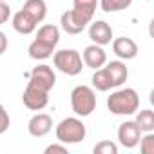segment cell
I'll list each match as a JSON object with an SVG mask.
<instances>
[{"label": "cell", "instance_id": "cell-1", "mask_svg": "<svg viewBox=\"0 0 154 154\" xmlns=\"http://www.w3.org/2000/svg\"><path fill=\"white\" fill-rule=\"evenodd\" d=\"M107 109L116 116H131L140 109V96L132 87L118 89L107 98Z\"/></svg>", "mask_w": 154, "mask_h": 154}, {"label": "cell", "instance_id": "cell-2", "mask_svg": "<svg viewBox=\"0 0 154 154\" xmlns=\"http://www.w3.org/2000/svg\"><path fill=\"white\" fill-rule=\"evenodd\" d=\"M71 109L78 118L91 116L96 109V93L89 85H76L71 91Z\"/></svg>", "mask_w": 154, "mask_h": 154}, {"label": "cell", "instance_id": "cell-3", "mask_svg": "<svg viewBox=\"0 0 154 154\" xmlns=\"http://www.w3.org/2000/svg\"><path fill=\"white\" fill-rule=\"evenodd\" d=\"M85 136H87V129H85L84 122L78 116L63 118L56 125V140L60 143H65V145L80 143V141L85 140Z\"/></svg>", "mask_w": 154, "mask_h": 154}, {"label": "cell", "instance_id": "cell-4", "mask_svg": "<svg viewBox=\"0 0 154 154\" xmlns=\"http://www.w3.org/2000/svg\"><path fill=\"white\" fill-rule=\"evenodd\" d=\"M53 63L60 72H63L67 76H78L82 72V69L85 67L84 60H82V54L74 49L54 51L53 53Z\"/></svg>", "mask_w": 154, "mask_h": 154}, {"label": "cell", "instance_id": "cell-5", "mask_svg": "<svg viewBox=\"0 0 154 154\" xmlns=\"http://www.w3.org/2000/svg\"><path fill=\"white\" fill-rule=\"evenodd\" d=\"M29 84L49 93L56 84V74H54L53 67L47 63H40V65L33 67V71L29 72Z\"/></svg>", "mask_w": 154, "mask_h": 154}, {"label": "cell", "instance_id": "cell-6", "mask_svg": "<svg viewBox=\"0 0 154 154\" xmlns=\"http://www.w3.org/2000/svg\"><path fill=\"white\" fill-rule=\"evenodd\" d=\"M22 102L29 111H42L49 103V93L27 82V85L22 93Z\"/></svg>", "mask_w": 154, "mask_h": 154}, {"label": "cell", "instance_id": "cell-7", "mask_svg": "<svg viewBox=\"0 0 154 154\" xmlns=\"http://www.w3.org/2000/svg\"><path fill=\"white\" fill-rule=\"evenodd\" d=\"M91 22H93V20H89L87 17L80 15L78 11H74V9H69V11L62 13V17H60L62 29H63L67 35H80L82 31H85V27H87Z\"/></svg>", "mask_w": 154, "mask_h": 154}, {"label": "cell", "instance_id": "cell-8", "mask_svg": "<svg viewBox=\"0 0 154 154\" xmlns=\"http://www.w3.org/2000/svg\"><path fill=\"white\" fill-rule=\"evenodd\" d=\"M141 129L138 127V123L134 120H129V122H123L120 127H118V141L122 147L125 149H134L141 138Z\"/></svg>", "mask_w": 154, "mask_h": 154}, {"label": "cell", "instance_id": "cell-9", "mask_svg": "<svg viewBox=\"0 0 154 154\" xmlns=\"http://www.w3.org/2000/svg\"><path fill=\"white\" fill-rule=\"evenodd\" d=\"M112 53L123 62L132 60V58L138 56V44L132 38H129V36L112 38Z\"/></svg>", "mask_w": 154, "mask_h": 154}, {"label": "cell", "instance_id": "cell-10", "mask_svg": "<svg viewBox=\"0 0 154 154\" xmlns=\"http://www.w3.org/2000/svg\"><path fill=\"white\" fill-rule=\"evenodd\" d=\"M51 129H53V118L47 112H36L27 123V131L33 138H44L51 132Z\"/></svg>", "mask_w": 154, "mask_h": 154}, {"label": "cell", "instance_id": "cell-11", "mask_svg": "<svg viewBox=\"0 0 154 154\" xmlns=\"http://www.w3.org/2000/svg\"><path fill=\"white\" fill-rule=\"evenodd\" d=\"M82 60H84V65L91 67V69H100L105 65L107 62V53L102 45L98 44H91L84 49L82 53Z\"/></svg>", "mask_w": 154, "mask_h": 154}, {"label": "cell", "instance_id": "cell-12", "mask_svg": "<svg viewBox=\"0 0 154 154\" xmlns=\"http://www.w3.org/2000/svg\"><path fill=\"white\" fill-rule=\"evenodd\" d=\"M89 38L93 40V44L103 47L112 42V27L105 20H96L89 26Z\"/></svg>", "mask_w": 154, "mask_h": 154}, {"label": "cell", "instance_id": "cell-13", "mask_svg": "<svg viewBox=\"0 0 154 154\" xmlns=\"http://www.w3.org/2000/svg\"><path fill=\"white\" fill-rule=\"evenodd\" d=\"M103 69H105L107 74H109V78H111V82H112V87L123 85V84L127 82V78H129V69H127V65H125L123 60L105 62Z\"/></svg>", "mask_w": 154, "mask_h": 154}, {"label": "cell", "instance_id": "cell-14", "mask_svg": "<svg viewBox=\"0 0 154 154\" xmlns=\"http://www.w3.org/2000/svg\"><path fill=\"white\" fill-rule=\"evenodd\" d=\"M36 26L38 24L24 9H20V11H17L13 15V29L17 33H20V35H31V33H35L36 31Z\"/></svg>", "mask_w": 154, "mask_h": 154}, {"label": "cell", "instance_id": "cell-15", "mask_svg": "<svg viewBox=\"0 0 154 154\" xmlns=\"http://www.w3.org/2000/svg\"><path fill=\"white\" fill-rule=\"evenodd\" d=\"M22 9H24L36 24L44 22L45 17H47V4H45V0H26Z\"/></svg>", "mask_w": 154, "mask_h": 154}, {"label": "cell", "instance_id": "cell-16", "mask_svg": "<svg viewBox=\"0 0 154 154\" xmlns=\"http://www.w3.org/2000/svg\"><path fill=\"white\" fill-rule=\"evenodd\" d=\"M54 49H56V47H53V45H49V44L38 40V38H35V40L29 44L27 53H29V56H31L33 60H45V58L53 56Z\"/></svg>", "mask_w": 154, "mask_h": 154}, {"label": "cell", "instance_id": "cell-17", "mask_svg": "<svg viewBox=\"0 0 154 154\" xmlns=\"http://www.w3.org/2000/svg\"><path fill=\"white\" fill-rule=\"evenodd\" d=\"M36 38L49 44V45H53V47H56L58 42H60V29L56 26H53V24H45L36 31Z\"/></svg>", "mask_w": 154, "mask_h": 154}, {"label": "cell", "instance_id": "cell-18", "mask_svg": "<svg viewBox=\"0 0 154 154\" xmlns=\"http://www.w3.org/2000/svg\"><path fill=\"white\" fill-rule=\"evenodd\" d=\"M91 82H93V89H96V91H100V93H107V91L114 89V87H112V82H111V78H109V74H107V71H105L103 67L94 69V74H93Z\"/></svg>", "mask_w": 154, "mask_h": 154}, {"label": "cell", "instance_id": "cell-19", "mask_svg": "<svg viewBox=\"0 0 154 154\" xmlns=\"http://www.w3.org/2000/svg\"><path fill=\"white\" fill-rule=\"evenodd\" d=\"M134 122L141 129V132H154V112L150 109H143L136 114Z\"/></svg>", "mask_w": 154, "mask_h": 154}, {"label": "cell", "instance_id": "cell-20", "mask_svg": "<svg viewBox=\"0 0 154 154\" xmlns=\"http://www.w3.org/2000/svg\"><path fill=\"white\" fill-rule=\"evenodd\" d=\"M96 6H98V0H72V9L78 11L84 17H87L89 20H93Z\"/></svg>", "mask_w": 154, "mask_h": 154}, {"label": "cell", "instance_id": "cell-21", "mask_svg": "<svg viewBox=\"0 0 154 154\" xmlns=\"http://www.w3.org/2000/svg\"><path fill=\"white\" fill-rule=\"evenodd\" d=\"M98 4L102 11L105 13H118V11L127 9L132 4V0H98Z\"/></svg>", "mask_w": 154, "mask_h": 154}, {"label": "cell", "instance_id": "cell-22", "mask_svg": "<svg viewBox=\"0 0 154 154\" xmlns=\"http://www.w3.org/2000/svg\"><path fill=\"white\" fill-rule=\"evenodd\" d=\"M138 145L141 154H154V132H143Z\"/></svg>", "mask_w": 154, "mask_h": 154}, {"label": "cell", "instance_id": "cell-23", "mask_svg": "<svg viewBox=\"0 0 154 154\" xmlns=\"http://www.w3.org/2000/svg\"><path fill=\"white\" fill-rule=\"evenodd\" d=\"M94 154H118V145L114 141H109V140H103L100 143L94 145L93 149Z\"/></svg>", "mask_w": 154, "mask_h": 154}, {"label": "cell", "instance_id": "cell-24", "mask_svg": "<svg viewBox=\"0 0 154 154\" xmlns=\"http://www.w3.org/2000/svg\"><path fill=\"white\" fill-rule=\"evenodd\" d=\"M11 125V120H9V114L6 111V107L0 103V134H4Z\"/></svg>", "mask_w": 154, "mask_h": 154}, {"label": "cell", "instance_id": "cell-25", "mask_svg": "<svg viewBox=\"0 0 154 154\" xmlns=\"http://www.w3.org/2000/svg\"><path fill=\"white\" fill-rule=\"evenodd\" d=\"M44 152H45V154H69L65 143H60V141H58V143H51V145H47Z\"/></svg>", "mask_w": 154, "mask_h": 154}, {"label": "cell", "instance_id": "cell-26", "mask_svg": "<svg viewBox=\"0 0 154 154\" xmlns=\"http://www.w3.org/2000/svg\"><path fill=\"white\" fill-rule=\"evenodd\" d=\"M9 17H11V8H9V4L0 0V26L6 24V22L9 20Z\"/></svg>", "mask_w": 154, "mask_h": 154}, {"label": "cell", "instance_id": "cell-27", "mask_svg": "<svg viewBox=\"0 0 154 154\" xmlns=\"http://www.w3.org/2000/svg\"><path fill=\"white\" fill-rule=\"evenodd\" d=\"M6 51H8V36L0 31V56H2Z\"/></svg>", "mask_w": 154, "mask_h": 154}, {"label": "cell", "instance_id": "cell-28", "mask_svg": "<svg viewBox=\"0 0 154 154\" xmlns=\"http://www.w3.org/2000/svg\"><path fill=\"white\" fill-rule=\"evenodd\" d=\"M2 2H8V0H2Z\"/></svg>", "mask_w": 154, "mask_h": 154}]
</instances>
